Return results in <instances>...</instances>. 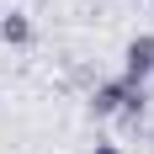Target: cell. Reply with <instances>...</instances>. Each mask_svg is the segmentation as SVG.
I'll use <instances>...</instances> for the list:
<instances>
[{
  "mask_svg": "<svg viewBox=\"0 0 154 154\" xmlns=\"http://www.w3.org/2000/svg\"><path fill=\"white\" fill-rule=\"evenodd\" d=\"M122 80H128V85H143V80H154V32H138V37L128 43Z\"/></svg>",
  "mask_w": 154,
  "mask_h": 154,
  "instance_id": "cell-1",
  "label": "cell"
},
{
  "mask_svg": "<svg viewBox=\"0 0 154 154\" xmlns=\"http://www.w3.org/2000/svg\"><path fill=\"white\" fill-rule=\"evenodd\" d=\"M133 91H143V85H128V80H106V85H96L91 112H96V117H117V112H122V101H128Z\"/></svg>",
  "mask_w": 154,
  "mask_h": 154,
  "instance_id": "cell-2",
  "label": "cell"
},
{
  "mask_svg": "<svg viewBox=\"0 0 154 154\" xmlns=\"http://www.w3.org/2000/svg\"><path fill=\"white\" fill-rule=\"evenodd\" d=\"M91 154H122V149H117V143H96Z\"/></svg>",
  "mask_w": 154,
  "mask_h": 154,
  "instance_id": "cell-4",
  "label": "cell"
},
{
  "mask_svg": "<svg viewBox=\"0 0 154 154\" xmlns=\"http://www.w3.org/2000/svg\"><path fill=\"white\" fill-rule=\"evenodd\" d=\"M0 43H11V48H27V43H32V21H27L21 11L0 16Z\"/></svg>",
  "mask_w": 154,
  "mask_h": 154,
  "instance_id": "cell-3",
  "label": "cell"
}]
</instances>
